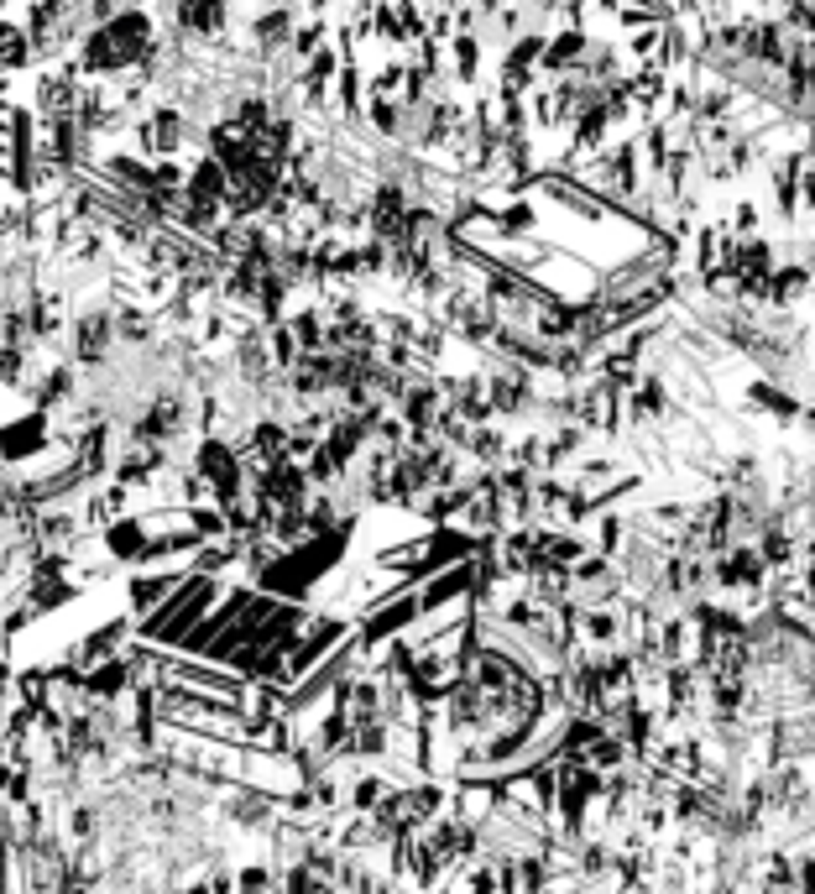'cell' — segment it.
<instances>
[{
    "label": "cell",
    "mask_w": 815,
    "mask_h": 894,
    "mask_svg": "<svg viewBox=\"0 0 815 894\" xmlns=\"http://www.w3.org/2000/svg\"><path fill=\"white\" fill-rule=\"evenodd\" d=\"M68 837H74V842H89V837H95V811H89V806H74V811H68Z\"/></svg>",
    "instance_id": "obj_1"
},
{
    "label": "cell",
    "mask_w": 815,
    "mask_h": 894,
    "mask_svg": "<svg viewBox=\"0 0 815 894\" xmlns=\"http://www.w3.org/2000/svg\"><path fill=\"white\" fill-rule=\"evenodd\" d=\"M272 879H267V868H241V879H236V894H267Z\"/></svg>",
    "instance_id": "obj_2"
}]
</instances>
